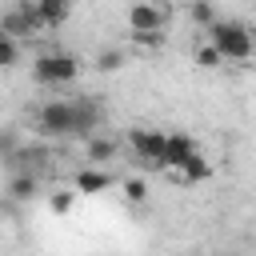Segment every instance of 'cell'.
Masks as SVG:
<instances>
[{
	"instance_id": "3957f363",
	"label": "cell",
	"mask_w": 256,
	"mask_h": 256,
	"mask_svg": "<svg viewBox=\"0 0 256 256\" xmlns=\"http://www.w3.org/2000/svg\"><path fill=\"white\" fill-rule=\"evenodd\" d=\"M32 76L40 84H72L80 76V56H72V52H40L32 60Z\"/></svg>"
},
{
	"instance_id": "9a60e30c",
	"label": "cell",
	"mask_w": 256,
	"mask_h": 256,
	"mask_svg": "<svg viewBox=\"0 0 256 256\" xmlns=\"http://www.w3.org/2000/svg\"><path fill=\"white\" fill-rule=\"evenodd\" d=\"M188 16H192L196 28H208V24L216 20V4H212V0H192V4H188Z\"/></svg>"
},
{
	"instance_id": "7a4b0ae2",
	"label": "cell",
	"mask_w": 256,
	"mask_h": 256,
	"mask_svg": "<svg viewBox=\"0 0 256 256\" xmlns=\"http://www.w3.org/2000/svg\"><path fill=\"white\" fill-rule=\"evenodd\" d=\"M204 40H208L224 60H232V64H244V60L256 56V32H252L244 20H224V16H216V20L204 28Z\"/></svg>"
},
{
	"instance_id": "ffe728a7",
	"label": "cell",
	"mask_w": 256,
	"mask_h": 256,
	"mask_svg": "<svg viewBox=\"0 0 256 256\" xmlns=\"http://www.w3.org/2000/svg\"><path fill=\"white\" fill-rule=\"evenodd\" d=\"M72 204H76V192H52V200H48V208H52L56 216H68Z\"/></svg>"
},
{
	"instance_id": "6da1fadb",
	"label": "cell",
	"mask_w": 256,
	"mask_h": 256,
	"mask_svg": "<svg viewBox=\"0 0 256 256\" xmlns=\"http://www.w3.org/2000/svg\"><path fill=\"white\" fill-rule=\"evenodd\" d=\"M104 120V108L92 96H56L36 108V132L56 140V136H92Z\"/></svg>"
},
{
	"instance_id": "9c48e42d",
	"label": "cell",
	"mask_w": 256,
	"mask_h": 256,
	"mask_svg": "<svg viewBox=\"0 0 256 256\" xmlns=\"http://www.w3.org/2000/svg\"><path fill=\"white\" fill-rule=\"evenodd\" d=\"M112 188V176L104 172V168H96V164H88V168H80L76 172V192H88V196H100V192H108Z\"/></svg>"
},
{
	"instance_id": "5b68a950",
	"label": "cell",
	"mask_w": 256,
	"mask_h": 256,
	"mask_svg": "<svg viewBox=\"0 0 256 256\" xmlns=\"http://www.w3.org/2000/svg\"><path fill=\"white\" fill-rule=\"evenodd\" d=\"M164 140H168V132H160V128H128V148H132V156H136L140 164H148V168H160V160H164Z\"/></svg>"
},
{
	"instance_id": "2e32d148",
	"label": "cell",
	"mask_w": 256,
	"mask_h": 256,
	"mask_svg": "<svg viewBox=\"0 0 256 256\" xmlns=\"http://www.w3.org/2000/svg\"><path fill=\"white\" fill-rule=\"evenodd\" d=\"M16 64H20V40L0 32V68H16Z\"/></svg>"
},
{
	"instance_id": "5bb4252c",
	"label": "cell",
	"mask_w": 256,
	"mask_h": 256,
	"mask_svg": "<svg viewBox=\"0 0 256 256\" xmlns=\"http://www.w3.org/2000/svg\"><path fill=\"white\" fill-rule=\"evenodd\" d=\"M192 64H196V68H204V72H212V68H220V64H224V56H220V52L204 40V44L192 52Z\"/></svg>"
},
{
	"instance_id": "ba28073f",
	"label": "cell",
	"mask_w": 256,
	"mask_h": 256,
	"mask_svg": "<svg viewBox=\"0 0 256 256\" xmlns=\"http://www.w3.org/2000/svg\"><path fill=\"white\" fill-rule=\"evenodd\" d=\"M36 196H40V172H12V180H8V200L28 204V200H36Z\"/></svg>"
},
{
	"instance_id": "8fae6325",
	"label": "cell",
	"mask_w": 256,
	"mask_h": 256,
	"mask_svg": "<svg viewBox=\"0 0 256 256\" xmlns=\"http://www.w3.org/2000/svg\"><path fill=\"white\" fill-rule=\"evenodd\" d=\"M116 152H120V144H116L112 136H100V132H92V136H88V144H84L88 164H108Z\"/></svg>"
},
{
	"instance_id": "e0dca14e",
	"label": "cell",
	"mask_w": 256,
	"mask_h": 256,
	"mask_svg": "<svg viewBox=\"0 0 256 256\" xmlns=\"http://www.w3.org/2000/svg\"><path fill=\"white\" fill-rule=\"evenodd\" d=\"M128 40H132L136 48H144V52L164 48V32H132V28H128Z\"/></svg>"
},
{
	"instance_id": "30bf717a",
	"label": "cell",
	"mask_w": 256,
	"mask_h": 256,
	"mask_svg": "<svg viewBox=\"0 0 256 256\" xmlns=\"http://www.w3.org/2000/svg\"><path fill=\"white\" fill-rule=\"evenodd\" d=\"M0 32H4V36H12V40H32V36H40V32L24 20V12H20L16 4H12L8 12H0Z\"/></svg>"
},
{
	"instance_id": "8992f818",
	"label": "cell",
	"mask_w": 256,
	"mask_h": 256,
	"mask_svg": "<svg viewBox=\"0 0 256 256\" xmlns=\"http://www.w3.org/2000/svg\"><path fill=\"white\" fill-rule=\"evenodd\" d=\"M196 148H200V144H196L188 132H168V140H164V160H160V172H168V176H172V172H176V168H180V164H184V160H188Z\"/></svg>"
},
{
	"instance_id": "7402d4cb",
	"label": "cell",
	"mask_w": 256,
	"mask_h": 256,
	"mask_svg": "<svg viewBox=\"0 0 256 256\" xmlns=\"http://www.w3.org/2000/svg\"><path fill=\"white\" fill-rule=\"evenodd\" d=\"M168 4H172V8H176V4H184V8H188V4H192V0H168Z\"/></svg>"
},
{
	"instance_id": "ac0fdd59",
	"label": "cell",
	"mask_w": 256,
	"mask_h": 256,
	"mask_svg": "<svg viewBox=\"0 0 256 256\" xmlns=\"http://www.w3.org/2000/svg\"><path fill=\"white\" fill-rule=\"evenodd\" d=\"M16 152H20V136L12 128H0V164H8Z\"/></svg>"
},
{
	"instance_id": "7c38bea8",
	"label": "cell",
	"mask_w": 256,
	"mask_h": 256,
	"mask_svg": "<svg viewBox=\"0 0 256 256\" xmlns=\"http://www.w3.org/2000/svg\"><path fill=\"white\" fill-rule=\"evenodd\" d=\"M36 8L44 16V28H60L72 16V0H36Z\"/></svg>"
},
{
	"instance_id": "44dd1931",
	"label": "cell",
	"mask_w": 256,
	"mask_h": 256,
	"mask_svg": "<svg viewBox=\"0 0 256 256\" xmlns=\"http://www.w3.org/2000/svg\"><path fill=\"white\" fill-rule=\"evenodd\" d=\"M16 8L24 12V20L36 28V32H44V16H40V8H36V0H16Z\"/></svg>"
},
{
	"instance_id": "277c9868",
	"label": "cell",
	"mask_w": 256,
	"mask_h": 256,
	"mask_svg": "<svg viewBox=\"0 0 256 256\" xmlns=\"http://www.w3.org/2000/svg\"><path fill=\"white\" fill-rule=\"evenodd\" d=\"M172 20V4L168 0H136L128 4V28L132 32H164Z\"/></svg>"
},
{
	"instance_id": "603a6c76",
	"label": "cell",
	"mask_w": 256,
	"mask_h": 256,
	"mask_svg": "<svg viewBox=\"0 0 256 256\" xmlns=\"http://www.w3.org/2000/svg\"><path fill=\"white\" fill-rule=\"evenodd\" d=\"M192 256H204V252H192Z\"/></svg>"
},
{
	"instance_id": "52a82bcc",
	"label": "cell",
	"mask_w": 256,
	"mask_h": 256,
	"mask_svg": "<svg viewBox=\"0 0 256 256\" xmlns=\"http://www.w3.org/2000/svg\"><path fill=\"white\" fill-rule=\"evenodd\" d=\"M208 176H212V164L204 160V152H200V148H196V152H192V156L172 172V180H180V184H204Z\"/></svg>"
},
{
	"instance_id": "4fadbf2b",
	"label": "cell",
	"mask_w": 256,
	"mask_h": 256,
	"mask_svg": "<svg viewBox=\"0 0 256 256\" xmlns=\"http://www.w3.org/2000/svg\"><path fill=\"white\" fill-rule=\"evenodd\" d=\"M124 64H128V52H124V48H104V52H96V72H104V76L120 72Z\"/></svg>"
},
{
	"instance_id": "d6986e66",
	"label": "cell",
	"mask_w": 256,
	"mask_h": 256,
	"mask_svg": "<svg viewBox=\"0 0 256 256\" xmlns=\"http://www.w3.org/2000/svg\"><path fill=\"white\" fill-rule=\"evenodd\" d=\"M124 196H128L132 204H144V200H148V184H144L140 176H128V180H124Z\"/></svg>"
}]
</instances>
